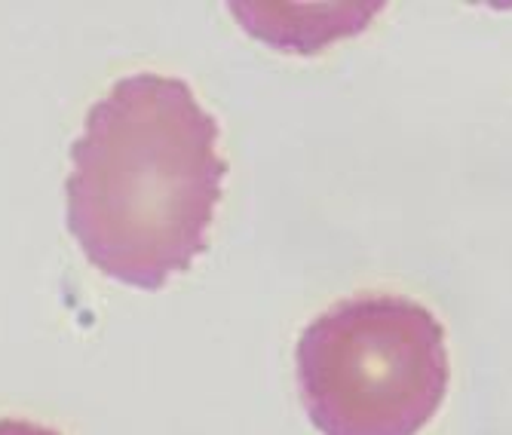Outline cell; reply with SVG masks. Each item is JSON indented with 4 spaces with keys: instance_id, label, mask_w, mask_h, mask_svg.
<instances>
[{
    "instance_id": "3957f363",
    "label": "cell",
    "mask_w": 512,
    "mask_h": 435,
    "mask_svg": "<svg viewBox=\"0 0 512 435\" xmlns=\"http://www.w3.org/2000/svg\"><path fill=\"white\" fill-rule=\"evenodd\" d=\"M0 435H62L53 426H43L34 420H19V417H4L0 420Z\"/></svg>"
},
{
    "instance_id": "7a4b0ae2",
    "label": "cell",
    "mask_w": 512,
    "mask_h": 435,
    "mask_svg": "<svg viewBox=\"0 0 512 435\" xmlns=\"http://www.w3.org/2000/svg\"><path fill=\"white\" fill-rule=\"evenodd\" d=\"M295 368L307 417L322 435H417L451 380L442 322L402 295L329 307L301 331Z\"/></svg>"
},
{
    "instance_id": "6da1fadb",
    "label": "cell",
    "mask_w": 512,
    "mask_h": 435,
    "mask_svg": "<svg viewBox=\"0 0 512 435\" xmlns=\"http://www.w3.org/2000/svg\"><path fill=\"white\" fill-rule=\"evenodd\" d=\"M194 89L129 74L89 108L71 148L68 227L92 267L157 292L209 246L227 160Z\"/></svg>"
}]
</instances>
